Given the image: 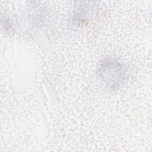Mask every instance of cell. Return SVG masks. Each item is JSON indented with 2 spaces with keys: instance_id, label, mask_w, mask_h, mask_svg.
<instances>
[{
  "instance_id": "6da1fadb",
  "label": "cell",
  "mask_w": 152,
  "mask_h": 152,
  "mask_svg": "<svg viewBox=\"0 0 152 152\" xmlns=\"http://www.w3.org/2000/svg\"><path fill=\"white\" fill-rule=\"evenodd\" d=\"M98 72L100 79L110 88L118 87L125 78L123 66L118 61L110 58L101 61Z\"/></svg>"
}]
</instances>
